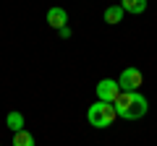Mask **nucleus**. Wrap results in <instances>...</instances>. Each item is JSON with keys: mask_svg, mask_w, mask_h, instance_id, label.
<instances>
[{"mask_svg": "<svg viewBox=\"0 0 157 146\" xmlns=\"http://www.w3.org/2000/svg\"><path fill=\"white\" fill-rule=\"evenodd\" d=\"M113 104H115L118 118H123V120H141L149 110V102L139 91H121Z\"/></svg>", "mask_w": 157, "mask_h": 146, "instance_id": "obj_1", "label": "nucleus"}, {"mask_svg": "<svg viewBox=\"0 0 157 146\" xmlns=\"http://www.w3.org/2000/svg\"><path fill=\"white\" fill-rule=\"evenodd\" d=\"M115 118H118L115 104H110V102L97 99L94 104L86 110V120H89V125H94V128H110V125L115 123Z\"/></svg>", "mask_w": 157, "mask_h": 146, "instance_id": "obj_2", "label": "nucleus"}, {"mask_svg": "<svg viewBox=\"0 0 157 146\" xmlns=\"http://www.w3.org/2000/svg\"><path fill=\"white\" fill-rule=\"evenodd\" d=\"M141 84H144V76H141L139 68H126L123 73H121V78H118V86H121V91H139Z\"/></svg>", "mask_w": 157, "mask_h": 146, "instance_id": "obj_3", "label": "nucleus"}, {"mask_svg": "<svg viewBox=\"0 0 157 146\" xmlns=\"http://www.w3.org/2000/svg\"><path fill=\"white\" fill-rule=\"evenodd\" d=\"M118 94H121V86H118L115 78H102L100 84H97V99L100 102H115Z\"/></svg>", "mask_w": 157, "mask_h": 146, "instance_id": "obj_4", "label": "nucleus"}, {"mask_svg": "<svg viewBox=\"0 0 157 146\" xmlns=\"http://www.w3.org/2000/svg\"><path fill=\"white\" fill-rule=\"evenodd\" d=\"M47 24H50L52 29H58V31H60L63 26H68V13H66V8L52 5L50 11H47Z\"/></svg>", "mask_w": 157, "mask_h": 146, "instance_id": "obj_5", "label": "nucleus"}, {"mask_svg": "<svg viewBox=\"0 0 157 146\" xmlns=\"http://www.w3.org/2000/svg\"><path fill=\"white\" fill-rule=\"evenodd\" d=\"M126 16V11L121 5H107L105 8V24H110V26H115V24H121Z\"/></svg>", "mask_w": 157, "mask_h": 146, "instance_id": "obj_6", "label": "nucleus"}, {"mask_svg": "<svg viewBox=\"0 0 157 146\" xmlns=\"http://www.w3.org/2000/svg\"><path fill=\"white\" fill-rule=\"evenodd\" d=\"M121 8L126 13H134V16H141L147 11V0H121Z\"/></svg>", "mask_w": 157, "mask_h": 146, "instance_id": "obj_7", "label": "nucleus"}, {"mask_svg": "<svg viewBox=\"0 0 157 146\" xmlns=\"http://www.w3.org/2000/svg\"><path fill=\"white\" fill-rule=\"evenodd\" d=\"M6 125L13 130V133L24 130V115H21V112H16V110H13V112H8V118H6Z\"/></svg>", "mask_w": 157, "mask_h": 146, "instance_id": "obj_8", "label": "nucleus"}, {"mask_svg": "<svg viewBox=\"0 0 157 146\" xmlns=\"http://www.w3.org/2000/svg\"><path fill=\"white\" fill-rule=\"evenodd\" d=\"M11 146H34V136L29 133V130H18V133H13V144Z\"/></svg>", "mask_w": 157, "mask_h": 146, "instance_id": "obj_9", "label": "nucleus"}, {"mask_svg": "<svg viewBox=\"0 0 157 146\" xmlns=\"http://www.w3.org/2000/svg\"><path fill=\"white\" fill-rule=\"evenodd\" d=\"M58 34H60L63 39H68V37H71V29H68V26H63V29H60V31H58Z\"/></svg>", "mask_w": 157, "mask_h": 146, "instance_id": "obj_10", "label": "nucleus"}]
</instances>
